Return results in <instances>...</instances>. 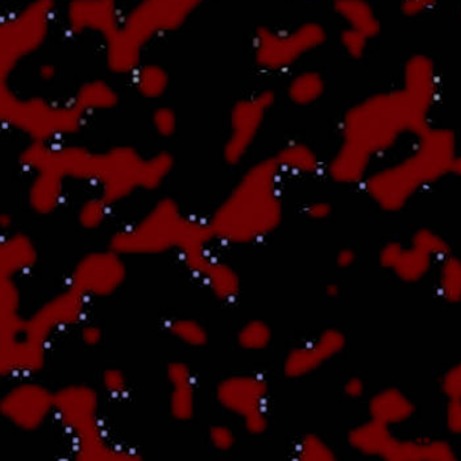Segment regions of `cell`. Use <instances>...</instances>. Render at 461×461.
Returning <instances> with one entry per match:
<instances>
[{"instance_id":"1","label":"cell","mask_w":461,"mask_h":461,"mask_svg":"<svg viewBox=\"0 0 461 461\" xmlns=\"http://www.w3.org/2000/svg\"><path fill=\"white\" fill-rule=\"evenodd\" d=\"M432 102L413 94L404 86L360 100L343 119L342 145L335 155V172L356 178L363 175L369 162L405 135L418 136L427 130V116Z\"/></svg>"},{"instance_id":"2","label":"cell","mask_w":461,"mask_h":461,"mask_svg":"<svg viewBox=\"0 0 461 461\" xmlns=\"http://www.w3.org/2000/svg\"><path fill=\"white\" fill-rule=\"evenodd\" d=\"M326 38V30L318 23H304L287 32L262 30L257 38V61L267 69L287 68L322 46Z\"/></svg>"},{"instance_id":"3","label":"cell","mask_w":461,"mask_h":461,"mask_svg":"<svg viewBox=\"0 0 461 461\" xmlns=\"http://www.w3.org/2000/svg\"><path fill=\"white\" fill-rule=\"evenodd\" d=\"M272 105L268 92L242 100L234 108L231 117V136L228 148L231 153H243L256 138L264 122L265 114Z\"/></svg>"},{"instance_id":"4","label":"cell","mask_w":461,"mask_h":461,"mask_svg":"<svg viewBox=\"0 0 461 461\" xmlns=\"http://www.w3.org/2000/svg\"><path fill=\"white\" fill-rule=\"evenodd\" d=\"M334 10L345 23V28L363 33L371 40L381 30L376 11L367 0H335Z\"/></svg>"},{"instance_id":"5","label":"cell","mask_w":461,"mask_h":461,"mask_svg":"<svg viewBox=\"0 0 461 461\" xmlns=\"http://www.w3.org/2000/svg\"><path fill=\"white\" fill-rule=\"evenodd\" d=\"M326 82L320 73L304 72L298 74L290 83L289 94L298 105H312L322 97Z\"/></svg>"},{"instance_id":"6","label":"cell","mask_w":461,"mask_h":461,"mask_svg":"<svg viewBox=\"0 0 461 461\" xmlns=\"http://www.w3.org/2000/svg\"><path fill=\"white\" fill-rule=\"evenodd\" d=\"M369 41L371 38L368 36L356 32V30H348V28H345L340 33V43H342L343 49L351 57L362 58L367 52Z\"/></svg>"},{"instance_id":"7","label":"cell","mask_w":461,"mask_h":461,"mask_svg":"<svg viewBox=\"0 0 461 461\" xmlns=\"http://www.w3.org/2000/svg\"><path fill=\"white\" fill-rule=\"evenodd\" d=\"M438 0H404L402 13L406 16H418L437 5Z\"/></svg>"},{"instance_id":"8","label":"cell","mask_w":461,"mask_h":461,"mask_svg":"<svg viewBox=\"0 0 461 461\" xmlns=\"http://www.w3.org/2000/svg\"><path fill=\"white\" fill-rule=\"evenodd\" d=\"M455 166H459L461 169V158H457V161H455Z\"/></svg>"},{"instance_id":"9","label":"cell","mask_w":461,"mask_h":461,"mask_svg":"<svg viewBox=\"0 0 461 461\" xmlns=\"http://www.w3.org/2000/svg\"><path fill=\"white\" fill-rule=\"evenodd\" d=\"M460 13H461V8H460Z\"/></svg>"}]
</instances>
